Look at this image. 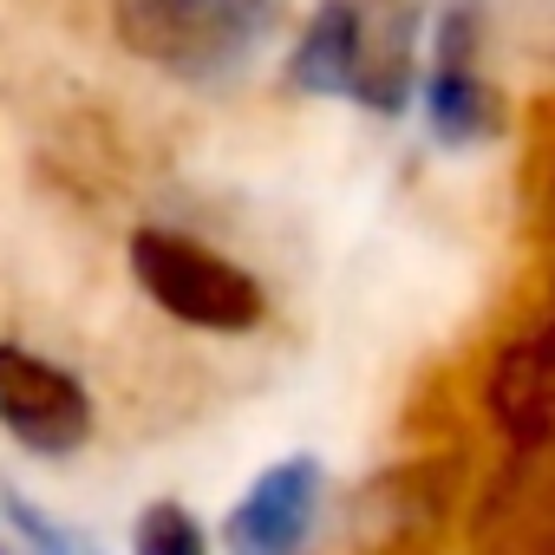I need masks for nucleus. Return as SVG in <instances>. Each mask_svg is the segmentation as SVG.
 Listing matches in <instances>:
<instances>
[{
    "mask_svg": "<svg viewBox=\"0 0 555 555\" xmlns=\"http://www.w3.org/2000/svg\"><path fill=\"white\" fill-rule=\"evenodd\" d=\"M274 27H282V0H112L118 47L183 86L248 73Z\"/></svg>",
    "mask_w": 555,
    "mask_h": 555,
    "instance_id": "obj_1",
    "label": "nucleus"
},
{
    "mask_svg": "<svg viewBox=\"0 0 555 555\" xmlns=\"http://www.w3.org/2000/svg\"><path fill=\"white\" fill-rule=\"evenodd\" d=\"M131 274L138 288L183 327L196 334H255L268 321V295L261 282L229 261L222 248L177 235V229H138L131 235Z\"/></svg>",
    "mask_w": 555,
    "mask_h": 555,
    "instance_id": "obj_2",
    "label": "nucleus"
},
{
    "mask_svg": "<svg viewBox=\"0 0 555 555\" xmlns=\"http://www.w3.org/2000/svg\"><path fill=\"white\" fill-rule=\"evenodd\" d=\"M451 509H457V451L405 457L347 496V548L353 555H438L451 542Z\"/></svg>",
    "mask_w": 555,
    "mask_h": 555,
    "instance_id": "obj_3",
    "label": "nucleus"
},
{
    "mask_svg": "<svg viewBox=\"0 0 555 555\" xmlns=\"http://www.w3.org/2000/svg\"><path fill=\"white\" fill-rule=\"evenodd\" d=\"M425 118H431V138L451 151L496 144L509 131V99L483 73V8L477 0H451L438 14V47H431V73H425Z\"/></svg>",
    "mask_w": 555,
    "mask_h": 555,
    "instance_id": "obj_4",
    "label": "nucleus"
},
{
    "mask_svg": "<svg viewBox=\"0 0 555 555\" xmlns=\"http://www.w3.org/2000/svg\"><path fill=\"white\" fill-rule=\"evenodd\" d=\"M477 412H483V425L503 451H522V457L548 451V438H555V340H548V321H522L483 353Z\"/></svg>",
    "mask_w": 555,
    "mask_h": 555,
    "instance_id": "obj_5",
    "label": "nucleus"
},
{
    "mask_svg": "<svg viewBox=\"0 0 555 555\" xmlns=\"http://www.w3.org/2000/svg\"><path fill=\"white\" fill-rule=\"evenodd\" d=\"M0 425H8L14 444L40 457H73L92 438L99 412H92V392L60 360L0 340Z\"/></svg>",
    "mask_w": 555,
    "mask_h": 555,
    "instance_id": "obj_6",
    "label": "nucleus"
},
{
    "mask_svg": "<svg viewBox=\"0 0 555 555\" xmlns=\"http://www.w3.org/2000/svg\"><path fill=\"white\" fill-rule=\"evenodd\" d=\"M464 542H470V555H555V477H548V451H535V457L503 451V464L477 483Z\"/></svg>",
    "mask_w": 555,
    "mask_h": 555,
    "instance_id": "obj_7",
    "label": "nucleus"
},
{
    "mask_svg": "<svg viewBox=\"0 0 555 555\" xmlns=\"http://www.w3.org/2000/svg\"><path fill=\"white\" fill-rule=\"evenodd\" d=\"M321 496H327V470L321 457H282L268 464L242 503L222 522V548L229 555H301L314 542L321 522Z\"/></svg>",
    "mask_w": 555,
    "mask_h": 555,
    "instance_id": "obj_8",
    "label": "nucleus"
},
{
    "mask_svg": "<svg viewBox=\"0 0 555 555\" xmlns=\"http://www.w3.org/2000/svg\"><path fill=\"white\" fill-rule=\"evenodd\" d=\"M353 21V73L347 99L392 118L412 99L418 79V27H425V0H347Z\"/></svg>",
    "mask_w": 555,
    "mask_h": 555,
    "instance_id": "obj_9",
    "label": "nucleus"
},
{
    "mask_svg": "<svg viewBox=\"0 0 555 555\" xmlns=\"http://www.w3.org/2000/svg\"><path fill=\"white\" fill-rule=\"evenodd\" d=\"M347 73H353V21H347V0H321L308 34L295 40L288 79L314 99H347Z\"/></svg>",
    "mask_w": 555,
    "mask_h": 555,
    "instance_id": "obj_10",
    "label": "nucleus"
},
{
    "mask_svg": "<svg viewBox=\"0 0 555 555\" xmlns=\"http://www.w3.org/2000/svg\"><path fill=\"white\" fill-rule=\"evenodd\" d=\"M138 555H209V535H203V522H196L183 503L157 496V503L138 516Z\"/></svg>",
    "mask_w": 555,
    "mask_h": 555,
    "instance_id": "obj_11",
    "label": "nucleus"
},
{
    "mask_svg": "<svg viewBox=\"0 0 555 555\" xmlns=\"http://www.w3.org/2000/svg\"><path fill=\"white\" fill-rule=\"evenodd\" d=\"M0 516L21 529V542H27L34 555H86V542H73L47 509H34V503H27V496H14V490H0Z\"/></svg>",
    "mask_w": 555,
    "mask_h": 555,
    "instance_id": "obj_12",
    "label": "nucleus"
}]
</instances>
